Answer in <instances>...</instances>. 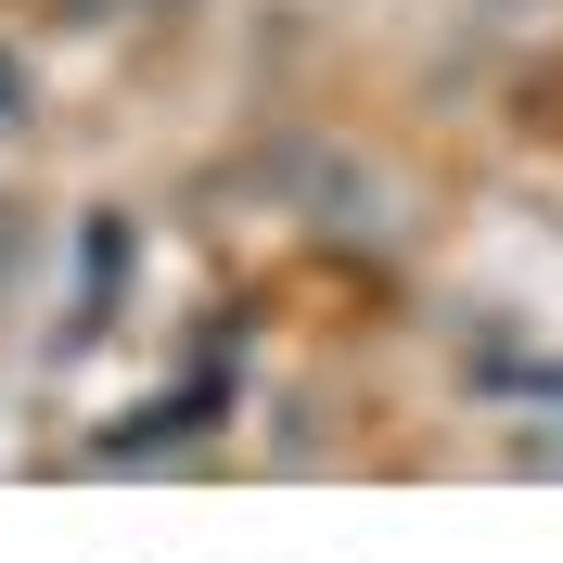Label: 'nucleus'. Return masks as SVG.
<instances>
[{
	"label": "nucleus",
	"mask_w": 563,
	"mask_h": 563,
	"mask_svg": "<svg viewBox=\"0 0 563 563\" xmlns=\"http://www.w3.org/2000/svg\"><path fill=\"white\" fill-rule=\"evenodd\" d=\"M474 13H499V26H512V13H551V0H474Z\"/></svg>",
	"instance_id": "obj_4"
},
{
	"label": "nucleus",
	"mask_w": 563,
	"mask_h": 563,
	"mask_svg": "<svg viewBox=\"0 0 563 563\" xmlns=\"http://www.w3.org/2000/svg\"><path fill=\"white\" fill-rule=\"evenodd\" d=\"M26 115H38V77H26V65H13V52H0V141L26 129Z\"/></svg>",
	"instance_id": "obj_2"
},
{
	"label": "nucleus",
	"mask_w": 563,
	"mask_h": 563,
	"mask_svg": "<svg viewBox=\"0 0 563 563\" xmlns=\"http://www.w3.org/2000/svg\"><path fill=\"white\" fill-rule=\"evenodd\" d=\"M13 256H26V218H13V206H0V282H13Z\"/></svg>",
	"instance_id": "obj_3"
},
{
	"label": "nucleus",
	"mask_w": 563,
	"mask_h": 563,
	"mask_svg": "<svg viewBox=\"0 0 563 563\" xmlns=\"http://www.w3.org/2000/svg\"><path fill=\"white\" fill-rule=\"evenodd\" d=\"M308 218H320L346 256H358V244H372V256L397 244V192H385L372 167H346V154H308Z\"/></svg>",
	"instance_id": "obj_1"
},
{
	"label": "nucleus",
	"mask_w": 563,
	"mask_h": 563,
	"mask_svg": "<svg viewBox=\"0 0 563 563\" xmlns=\"http://www.w3.org/2000/svg\"><path fill=\"white\" fill-rule=\"evenodd\" d=\"M129 13H192V0H129Z\"/></svg>",
	"instance_id": "obj_5"
}]
</instances>
